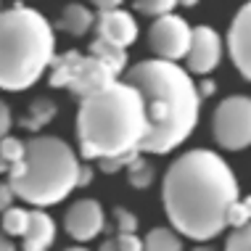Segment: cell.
Returning <instances> with one entry per match:
<instances>
[{
    "label": "cell",
    "mask_w": 251,
    "mask_h": 251,
    "mask_svg": "<svg viewBox=\"0 0 251 251\" xmlns=\"http://www.w3.org/2000/svg\"><path fill=\"white\" fill-rule=\"evenodd\" d=\"M66 251H87V249H82V246H72V249H66Z\"/></svg>",
    "instance_id": "74e56055"
},
{
    "label": "cell",
    "mask_w": 251,
    "mask_h": 251,
    "mask_svg": "<svg viewBox=\"0 0 251 251\" xmlns=\"http://www.w3.org/2000/svg\"><path fill=\"white\" fill-rule=\"evenodd\" d=\"M79 61H82V53H77V50H66V53H61V56L53 58V64L48 69L50 87H66V90H69L74 74L79 69Z\"/></svg>",
    "instance_id": "9a60e30c"
},
{
    "label": "cell",
    "mask_w": 251,
    "mask_h": 251,
    "mask_svg": "<svg viewBox=\"0 0 251 251\" xmlns=\"http://www.w3.org/2000/svg\"><path fill=\"white\" fill-rule=\"evenodd\" d=\"M191 43H193V26H188V22L177 13L159 16L148 26V48L156 53V58L177 64V61L188 58Z\"/></svg>",
    "instance_id": "52a82bcc"
},
{
    "label": "cell",
    "mask_w": 251,
    "mask_h": 251,
    "mask_svg": "<svg viewBox=\"0 0 251 251\" xmlns=\"http://www.w3.org/2000/svg\"><path fill=\"white\" fill-rule=\"evenodd\" d=\"M56 26L61 32H66V35H72V37H82L96 26V16H93V11L85 8V5L69 3V5H64Z\"/></svg>",
    "instance_id": "5bb4252c"
},
{
    "label": "cell",
    "mask_w": 251,
    "mask_h": 251,
    "mask_svg": "<svg viewBox=\"0 0 251 251\" xmlns=\"http://www.w3.org/2000/svg\"><path fill=\"white\" fill-rule=\"evenodd\" d=\"M114 222H117V233H135L138 230V217L125 206L114 209Z\"/></svg>",
    "instance_id": "484cf974"
},
{
    "label": "cell",
    "mask_w": 251,
    "mask_h": 251,
    "mask_svg": "<svg viewBox=\"0 0 251 251\" xmlns=\"http://www.w3.org/2000/svg\"><path fill=\"white\" fill-rule=\"evenodd\" d=\"M90 56H96V58L103 61L106 66H111L117 77L127 69V48L108 43V40H103V37H96L90 43Z\"/></svg>",
    "instance_id": "e0dca14e"
},
{
    "label": "cell",
    "mask_w": 251,
    "mask_h": 251,
    "mask_svg": "<svg viewBox=\"0 0 251 251\" xmlns=\"http://www.w3.org/2000/svg\"><path fill=\"white\" fill-rule=\"evenodd\" d=\"M93 182V167L90 164H82V169H79V188L90 185Z\"/></svg>",
    "instance_id": "4dcf8cb0"
},
{
    "label": "cell",
    "mask_w": 251,
    "mask_h": 251,
    "mask_svg": "<svg viewBox=\"0 0 251 251\" xmlns=\"http://www.w3.org/2000/svg\"><path fill=\"white\" fill-rule=\"evenodd\" d=\"M0 251H16V246H13V241H11V235L0 233Z\"/></svg>",
    "instance_id": "1f68e13d"
},
{
    "label": "cell",
    "mask_w": 251,
    "mask_h": 251,
    "mask_svg": "<svg viewBox=\"0 0 251 251\" xmlns=\"http://www.w3.org/2000/svg\"><path fill=\"white\" fill-rule=\"evenodd\" d=\"M148 130L146 98L135 85L119 79L103 93L82 100L77 111L79 156L87 161L140 151Z\"/></svg>",
    "instance_id": "3957f363"
},
{
    "label": "cell",
    "mask_w": 251,
    "mask_h": 251,
    "mask_svg": "<svg viewBox=\"0 0 251 251\" xmlns=\"http://www.w3.org/2000/svg\"><path fill=\"white\" fill-rule=\"evenodd\" d=\"M185 61L191 74H212L222 61V37L217 35V29L206 24L193 26V43Z\"/></svg>",
    "instance_id": "9c48e42d"
},
{
    "label": "cell",
    "mask_w": 251,
    "mask_h": 251,
    "mask_svg": "<svg viewBox=\"0 0 251 251\" xmlns=\"http://www.w3.org/2000/svg\"><path fill=\"white\" fill-rule=\"evenodd\" d=\"M251 222V196L249 199H238L235 201V206H233V212H230V227H243V225H249Z\"/></svg>",
    "instance_id": "d4e9b609"
},
{
    "label": "cell",
    "mask_w": 251,
    "mask_h": 251,
    "mask_svg": "<svg viewBox=\"0 0 251 251\" xmlns=\"http://www.w3.org/2000/svg\"><path fill=\"white\" fill-rule=\"evenodd\" d=\"M0 153L8 159V164H19V161H24V156H26V140H19V138H13V135H8V138H3L0 140Z\"/></svg>",
    "instance_id": "7402d4cb"
},
{
    "label": "cell",
    "mask_w": 251,
    "mask_h": 251,
    "mask_svg": "<svg viewBox=\"0 0 251 251\" xmlns=\"http://www.w3.org/2000/svg\"><path fill=\"white\" fill-rule=\"evenodd\" d=\"M32 212H26L22 206H11L8 212H3V233L5 235H24L29 230Z\"/></svg>",
    "instance_id": "d6986e66"
},
{
    "label": "cell",
    "mask_w": 251,
    "mask_h": 251,
    "mask_svg": "<svg viewBox=\"0 0 251 251\" xmlns=\"http://www.w3.org/2000/svg\"><path fill=\"white\" fill-rule=\"evenodd\" d=\"M0 13H3V11H0Z\"/></svg>",
    "instance_id": "f35d334b"
},
{
    "label": "cell",
    "mask_w": 251,
    "mask_h": 251,
    "mask_svg": "<svg viewBox=\"0 0 251 251\" xmlns=\"http://www.w3.org/2000/svg\"><path fill=\"white\" fill-rule=\"evenodd\" d=\"M96 26H98V37H103L114 45H122V48H130L138 40V22H135L132 13H127L122 8L100 13Z\"/></svg>",
    "instance_id": "7c38bea8"
},
{
    "label": "cell",
    "mask_w": 251,
    "mask_h": 251,
    "mask_svg": "<svg viewBox=\"0 0 251 251\" xmlns=\"http://www.w3.org/2000/svg\"><path fill=\"white\" fill-rule=\"evenodd\" d=\"M125 82L135 85L146 98L148 138L140 153H169L193 135L201 111V90L191 72L164 58H148L127 69Z\"/></svg>",
    "instance_id": "7a4b0ae2"
},
{
    "label": "cell",
    "mask_w": 251,
    "mask_h": 251,
    "mask_svg": "<svg viewBox=\"0 0 251 251\" xmlns=\"http://www.w3.org/2000/svg\"><path fill=\"white\" fill-rule=\"evenodd\" d=\"M79 164L74 148L53 135L26 140L24 161L11 167L8 182L22 201L43 209L61 203L79 185Z\"/></svg>",
    "instance_id": "5b68a950"
},
{
    "label": "cell",
    "mask_w": 251,
    "mask_h": 251,
    "mask_svg": "<svg viewBox=\"0 0 251 251\" xmlns=\"http://www.w3.org/2000/svg\"><path fill=\"white\" fill-rule=\"evenodd\" d=\"M212 132L220 148L243 151L251 146V98L230 96L214 108Z\"/></svg>",
    "instance_id": "8992f818"
},
{
    "label": "cell",
    "mask_w": 251,
    "mask_h": 251,
    "mask_svg": "<svg viewBox=\"0 0 251 251\" xmlns=\"http://www.w3.org/2000/svg\"><path fill=\"white\" fill-rule=\"evenodd\" d=\"M214 93V82H203V87H201V96H212Z\"/></svg>",
    "instance_id": "e575fe53"
},
{
    "label": "cell",
    "mask_w": 251,
    "mask_h": 251,
    "mask_svg": "<svg viewBox=\"0 0 251 251\" xmlns=\"http://www.w3.org/2000/svg\"><path fill=\"white\" fill-rule=\"evenodd\" d=\"M56 111H58V106L53 103L50 98H37L29 103V108H26V114L22 117L19 125L29 132H37V130H43L45 125H50L53 117H56Z\"/></svg>",
    "instance_id": "2e32d148"
},
{
    "label": "cell",
    "mask_w": 251,
    "mask_h": 251,
    "mask_svg": "<svg viewBox=\"0 0 251 251\" xmlns=\"http://www.w3.org/2000/svg\"><path fill=\"white\" fill-rule=\"evenodd\" d=\"M238 201V180L220 153L193 148L169 164L161 185V203L169 225L185 238L206 243L230 227Z\"/></svg>",
    "instance_id": "6da1fadb"
},
{
    "label": "cell",
    "mask_w": 251,
    "mask_h": 251,
    "mask_svg": "<svg viewBox=\"0 0 251 251\" xmlns=\"http://www.w3.org/2000/svg\"><path fill=\"white\" fill-rule=\"evenodd\" d=\"M135 11L146 13V16H167L175 11V5H180V0H132Z\"/></svg>",
    "instance_id": "44dd1931"
},
{
    "label": "cell",
    "mask_w": 251,
    "mask_h": 251,
    "mask_svg": "<svg viewBox=\"0 0 251 251\" xmlns=\"http://www.w3.org/2000/svg\"><path fill=\"white\" fill-rule=\"evenodd\" d=\"M56 241V222L48 212H32L29 230L22 235V249L24 251H48Z\"/></svg>",
    "instance_id": "4fadbf2b"
},
{
    "label": "cell",
    "mask_w": 251,
    "mask_h": 251,
    "mask_svg": "<svg viewBox=\"0 0 251 251\" xmlns=\"http://www.w3.org/2000/svg\"><path fill=\"white\" fill-rule=\"evenodd\" d=\"M153 177H156L153 167L148 164L143 156H138V159H135L132 164L127 167V180H130V185L138 188V191H146V188L153 182Z\"/></svg>",
    "instance_id": "ffe728a7"
},
{
    "label": "cell",
    "mask_w": 251,
    "mask_h": 251,
    "mask_svg": "<svg viewBox=\"0 0 251 251\" xmlns=\"http://www.w3.org/2000/svg\"><path fill=\"white\" fill-rule=\"evenodd\" d=\"M13 188L11 182H0V212H8V209L13 206Z\"/></svg>",
    "instance_id": "f1b7e54d"
},
{
    "label": "cell",
    "mask_w": 251,
    "mask_h": 251,
    "mask_svg": "<svg viewBox=\"0 0 251 251\" xmlns=\"http://www.w3.org/2000/svg\"><path fill=\"white\" fill-rule=\"evenodd\" d=\"M11 125H13L11 108H8V103H5V100H0V140H3V138H8Z\"/></svg>",
    "instance_id": "83f0119b"
},
{
    "label": "cell",
    "mask_w": 251,
    "mask_h": 251,
    "mask_svg": "<svg viewBox=\"0 0 251 251\" xmlns=\"http://www.w3.org/2000/svg\"><path fill=\"white\" fill-rule=\"evenodd\" d=\"M225 251H251V222L243 227H235L233 233L227 235Z\"/></svg>",
    "instance_id": "cb8c5ba5"
},
{
    "label": "cell",
    "mask_w": 251,
    "mask_h": 251,
    "mask_svg": "<svg viewBox=\"0 0 251 251\" xmlns=\"http://www.w3.org/2000/svg\"><path fill=\"white\" fill-rule=\"evenodd\" d=\"M196 3H199V0H180V5H185V8H193Z\"/></svg>",
    "instance_id": "d590c367"
},
{
    "label": "cell",
    "mask_w": 251,
    "mask_h": 251,
    "mask_svg": "<svg viewBox=\"0 0 251 251\" xmlns=\"http://www.w3.org/2000/svg\"><path fill=\"white\" fill-rule=\"evenodd\" d=\"M98 251H119V243H117V238H108V241H103Z\"/></svg>",
    "instance_id": "d6a6232c"
},
{
    "label": "cell",
    "mask_w": 251,
    "mask_h": 251,
    "mask_svg": "<svg viewBox=\"0 0 251 251\" xmlns=\"http://www.w3.org/2000/svg\"><path fill=\"white\" fill-rule=\"evenodd\" d=\"M143 243L146 251H182V238L175 227H153Z\"/></svg>",
    "instance_id": "ac0fdd59"
},
{
    "label": "cell",
    "mask_w": 251,
    "mask_h": 251,
    "mask_svg": "<svg viewBox=\"0 0 251 251\" xmlns=\"http://www.w3.org/2000/svg\"><path fill=\"white\" fill-rule=\"evenodd\" d=\"M117 243L119 251H146V243L135 233H117Z\"/></svg>",
    "instance_id": "4316f807"
},
{
    "label": "cell",
    "mask_w": 251,
    "mask_h": 251,
    "mask_svg": "<svg viewBox=\"0 0 251 251\" xmlns=\"http://www.w3.org/2000/svg\"><path fill=\"white\" fill-rule=\"evenodd\" d=\"M117 82V74H114L111 66H106L100 58L96 56H82L79 61V69L74 74L72 85H69V93H74L77 98H93L98 93H103L106 87H111Z\"/></svg>",
    "instance_id": "8fae6325"
},
{
    "label": "cell",
    "mask_w": 251,
    "mask_h": 251,
    "mask_svg": "<svg viewBox=\"0 0 251 251\" xmlns=\"http://www.w3.org/2000/svg\"><path fill=\"white\" fill-rule=\"evenodd\" d=\"M93 5L98 8V13H108V11H119L122 0H90Z\"/></svg>",
    "instance_id": "f546056e"
},
{
    "label": "cell",
    "mask_w": 251,
    "mask_h": 251,
    "mask_svg": "<svg viewBox=\"0 0 251 251\" xmlns=\"http://www.w3.org/2000/svg\"><path fill=\"white\" fill-rule=\"evenodd\" d=\"M227 53L243 79L251 82V0L241 5L227 32Z\"/></svg>",
    "instance_id": "30bf717a"
},
{
    "label": "cell",
    "mask_w": 251,
    "mask_h": 251,
    "mask_svg": "<svg viewBox=\"0 0 251 251\" xmlns=\"http://www.w3.org/2000/svg\"><path fill=\"white\" fill-rule=\"evenodd\" d=\"M53 58L56 37L43 13L22 3L0 13V90H29Z\"/></svg>",
    "instance_id": "277c9868"
},
{
    "label": "cell",
    "mask_w": 251,
    "mask_h": 251,
    "mask_svg": "<svg viewBox=\"0 0 251 251\" xmlns=\"http://www.w3.org/2000/svg\"><path fill=\"white\" fill-rule=\"evenodd\" d=\"M140 156V151H130V153H119V156H108V159H98V167L103 175H114L119 169H127L135 159Z\"/></svg>",
    "instance_id": "603a6c76"
},
{
    "label": "cell",
    "mask_w": 251,
    "mask_h": 251,
    "mask_svg": "<svg viewBox=\"0 0 251 251\" xmlns=\"http://www.w3.org/2000/svg\"><path fill=\"white\" fill-rule=\"evenodd\" d=\"M8 172H11V164H8V159L0 153V175H8Z\"/></svg>",
    "instance_id": "836d02e7"
},
{
    "label": "cell",
    "mask_w": 251,
    "mask_h": 251,
    "mask_svg": "<svg viewBox=\"0 0 251 251\" xmlns=\"http://www.w3.org/2000/svg\"><path fill=\"white\" fill-rule=\"evenodd\" d=\"M191 251H214V249L206 246V243H201V246H196V249H191Z\"/></svg>",
    "instance_id": "8d00e7d4"
},
{
    "label": "cell",
    "mask_w": 251,
    "mask_h": 251,
    "mask_svg": "<svg viewBox=\"0 0 251 251\" xmlns=\"http://www.w3.org/2000/svg\"><path fill=\"white\" fill-rule=\"evenodd\" d=\"M103 206L96 199H79L77 203H72L69 212L64 214V230L66 235L74 241H93L96 235L103 230Z\"/></svg>",
    "instance_id": "ba28073f"
}]
</instances>
